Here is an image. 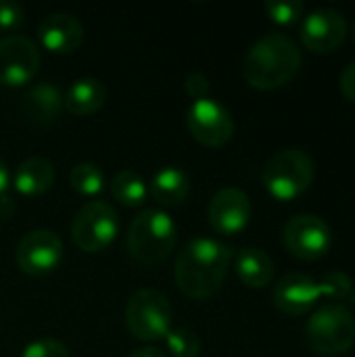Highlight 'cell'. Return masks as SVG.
I'll list each match as a JSON object with an SVG mask.
<instances>
[{
    "instance_id": "cell-32",
    "label": "cell",
    "mask_w": 355,
    "mask_h": 357,
    "mask_svg": "<svg viewBox=\"0 0 355 357\" xmlns=\"http://www.w3.org/2000/svg\"><path fill=\"white\" fill-rule=\"evenodd\" d=\"M13 211H15V203L6 195L0 197V218H10Z\"/></svg>"
},
{
    "instance_id": "cell-15",
    "label": "cell",
    "mask_w": 355,
    "mask_h": 357,
    "mask_svg": "<svg viewBox=\"0 0 355 357\" xmlns=\"http://www.w3.org/2000/svg\"><path fill=\"white\" fill-rule=\"evenodd\" d=\"M38 40L40 44L56 54L73 52L84 40L82 23L69 13H54L42 19L38 25Z\"/></svg>"
},
{
    "instance_id": "cell-2",
    "label": "cell",
    "mask_w": 355,
    "mask_h": 357,
    "mask_svg": "<svg viewBox=\"0 0 355 357\" xmlns=\"http://www.w3.org/2000/svg\"><path fill=\"white\" fill-rule=\"evenodd\" d=\"M303 54L287 33H266L247 52L243 75L257 90H276L287 86L301 67Z\"/></svg>"
},
{
    "instance_id": "cell-30",
    "label": "cell",
    "mask_w": 355,
    "mask_h": 357,
    "mask_svg": "<svg viewBox=\"0 0 355 357\" xmlns=\"http://www.w3.org/2000/svg\"><path fill=\"white\" fill-rule=\"evenodd\" d=\"M128 357H165V354L157 347H140V349L132 351Z\"/></svg>"
},
{
    "instance_id": "cell-5",
    "label": "cell",
    "mask_w": 355,
    "mask_h": 357,
    "mask_svg": "<svg viewBox=\"0 0 355 357\" xmlns=\"http://www.w3.org/2000/svg\"><path fill=\"white\" fill-rule=\"evenodd\" d=\"M314 159L301 149H282L268 159L262 172L266 190L282 203L301 197L314 182Z\"/></svg>"
},
{
    "instance_id": "cell-8",
    "label": "cell",
    "mask_w": 355,
    "mask_h": 357,
    "mask_svg": "<svg viewBox=\"0 0 355 357\" xmlns=\"http://www.w3.org/2000/svg\"><path fill=\"white\" fill-rule=\"evenodd\" d=\"M282 241L291 255L303 261H314L328 253L333 234L331 226L322 218L312 213H299L287 222Z\"/></svg>"
},
{
    "instance_id": "cell-17",
    "label": "cell",
    "mask_w": 355,
    "mask_h": 357,
    "mask_svg": "<svg viewBox=\"0 0 355 357\" xmlns=\"http://www.w3.org/2000/svg\"><path fill=\"white\" fill-rule=\"evenodd\" d=\"M56 178L52 161L44 157H29L19 163L13 174V188L23 197H38L52 188Z\"/></svg>"
},
{
    "instance_id": "cell-4",
    "label": "cell",
    "mask_w": 355,
    "mask_h": 357,
    "mask_svg": "<svg viewBox=\"0 0 355 357\" xmlns=\"http://www.w3.org/2000/svg\"><path fill=\"white\" fill-rule=\"evenodd\" d=\"M305 339L316 356L339 357L347 354L355 345L354 314L341 303L318 307L305 324Z\"/></svg>"
},
{
    "instance_id": "cell-20",
    "label": "cell",
    "mask_w": 355,
    "mask_h": 357,
    "mask_svg": "<svg viewBox=\"0 0 355 357\" xmlns=\"http://www.w3.org/2000/svg\"><path fill=\"white\" fill-rule=\"evenodd\" d=\"M236 276L251 289H264L274 278V261L266 251L245 247L236 255Z\"/></svg>"
},
{
    "instance_id": "cell-18",
    "label": "cell",
    "mask_w": 355,
    "mask_h": 357,
    "mask_svg": "<svg viewBox=\"0 0 355 357\" xmlns=\"http://www.w3.org/2000/svg\"><path fill=\"white\" fill-rule=\"evenodd\" d=\"M151 195L163 207H178L190 192V180L180 167H161L151 180Z\"/></svg>"
},
{
    "instance_id": "cell-23",
    "label": "cell",
    "mask_w": 355,
    "mask_h": 357,
    "mask_svg": "<svg viewBox=\"0 0 355 357\" xmlns=\"http://www.w3.org/2000/svg\"><path fill=\"white\" fill-rule=\"evenodd\" d=\"M167 351L174 357H199L201 339L192 328H172L165 335Z\"/></svg>"
},
{
    "instance_id": "cell-11",
    "label": "cell",
    "mask_w": 355,
    "mask_h": 357,
    "mask_svg": "<svg viewBox=\"0 0 355 357\" xmlns=\"http://www.w3.org/2000/svg\"><path fill=\"white\" fill-rule=\"evenodd\" d=\"M40 67L38 46L19 33L0 38V86L19 88L27 84Z\"/></svg>"
},
{
    "instance_id": "cell-9",
    "label": "cell",
    "mask_w": 355,
    "mask_h": 357,
    "mask_svg": "<svg viewBox=\"0 0 355 357\" xmlns=\"http://www.w3.org/2000/svg\"><path fill=\"white\" fill-rule=\"evenodd\" d=\"M186 128L197 142L209 149L226 144L234 134L230 111L209 96L192 100V105L186 109Z\"/></svg>"
},
{
    "instance_id": "cell-26",
    "label": "cell",
    "mask_w": 355,
    "mask_h": 357,
    "mask_svg": "<svg viewBox=\"0 0 355 357\" xmlns=\"http://www.w3.org/2000/svg\"><path fill=\"white\" fill-rule=\"evenodd\" d=\"M320 282L324 287V297H328L333 301L345 299L352 291V278L345 276L343 272H331Z\"/></svg>"
},
{
    "instance_id": "cell-3",
    "label": "cell",
    "mask_w": 355,
    "mask_h": 357,
    "mask_svg": "<svg viewBox=\"0 0 355 357\" xmlns=\"http://www.w3.org/2000/svg\"><path fill=\"white\" fill-rule=\"evenodd\" d=\"M178 241L174 220L161 209H144L130 224L126 247L132 259L142 266L161 264L169 257Z\"/></svg>"
},
{
    "instance_id": "cell-28",
    "label": "cell",
    "mask_w": 355,
    "mask_h": 357,
    "mask_svg": "<svg viewBox=\"0 0 355 357\" xmlns=\"http://www.w3.org/2000/svg\"><path fill=\"white\" fill-rule=\"evenodd\" d=\"M184 88H186V92L190 94V98L201 100V98H207V94H209V79H207V75H203L201 71H195V73H190V75L186 77Z\"/></svg>"
},
{
    "instance_id": "cell-12",
    "label": "cell",
    "mask_w": 355,
    "mask_h": 357,
    "mask_svg": "<svg viewBox=\"0 0 355 357\" xmlns=\"http://www.w3.org/2000/svg\"><path fill=\"white\" fill-rule=\"evenodd\" d=\"M349 25L337 8L312 10L301 23V42L308 50L324 54L337 50L347 38Z\"/></svg>"
},
{
    "instance_id": "cell-6",
    "label": "cell",
    "mask_w": 355,
    "mask_h": 357,
    "mask_svg": "<svg viewBox=\"0 0 355 357\" xmlns=\"http://www.w3.org/2000/svg\"><path fill=\"white\" fill-rule=\"evenodd\" d=\"M174 310L169 299L157 289L136 291L126 305V326L138 341L153 343L172 331Z\"/></svg>"
},
{
    "instance_id": "cell-22",
    "label": "cell",
    "mask_w": 355,
    "mask_h": 357,
    "mask_svg": "<svg viewBox=\"0 0 355 357\" xmlns=\"http://www.w3.org/2000/svg\"><path fill=\"white\" fill-rule=\"evenodd\" d=\"M69 184L82 197H96L105 188V174H103V169L96 163L82 161V163L71 167Z\"/></svg>"
},
{
    "instance_id": "cell-1",
    "label": "cell",
    "mask_w": 355,
    "mask_h": 357,
    "mask_svg": "<svg viewBox=\"0 0 355 357\" xmlns=\"http://www.w3.org/2000/svg\"><path fill=\"white\" fill-rule=\"evenodd\" d=\"M232 249L216 238H192L176 257V282L190 299H209L226 282Z\"/></svg>"
},
{
    "instance_id": "cell-13",
    "label": "cell",
    "mask_w": 355,
    "mask_h": 357,
    "mask_svg": "<svg viewBox=\"0 0 355 357\" xmlns=\"http://www.w3.org/2000/svg\"><path fill=\"white\" fill-rule=\"evenodd\" d=\"M207 218L218 234L234 236L251 220V201L241 188H222L211 197Z\"/></svg>"
},
{
    "instance_id": "cell-7",
    "label": "cell",
    "mask_w": 355,
    "mask_h": 357,
    "mask_svg": "<svg viewBox=\"0 0 355 357\" xmlns=\"http://www.w3.org/2000/svg\"><path fill=\"white\" fill-rule=\"evenodd\" d=\"M119 232L117 211L105 201L86 203L71 222V238L77 249L86 253H98L107 249Z\"/></svg>"
},
{
    "instance_id": "cell-24",
    "label": "cell",
    "mask_w": 355,
    "mask_h": 357,
    "mask_svg": "<svg viewBox=\"0 0 355 357\" xmlns=\"http://www.w3.org/2000/svg\"><path fill=\"white\" fill-rule=\"evenodd\" d=\"M305 4L299 0H270L266 2V13L268 17L278 23V25H295L301 17H303Z\"/></svg>"
},
{
    "instance_id": "cell-25",
    "label": "cell",
    "mask_w": 355,
    "mask_h": 357,
    "mask_svg": "<svg viewBox=\"0 0 355 357\" xmlns=\"http://www.w3.org/2000/svg\"><path fill=\"white\" fill-rule=\"evenodd\" d=\"M21 357H69V349L56 339H40L29 343Z\"/></svg>"
},
{
    "instance_id": "cell-31",
    "label": "cell",
    "mask_w": 355,
    "mask_h": 357,
    "mask_svg": "<svg viewBox=\"0 0 355 357\" xmlns=\"http://www.w3.org/2000/svg\"><path fill=\"white\" fill-rule=\"evenodd\" d=\"M8 184H10V176H8L6 163L0 159V197H4V195H6V190H8Z\"/></svg>"
},
{
    "instance_id": "cell-14",
    "label": "cell",
    "mask_w": 355,
    "mask_h": 357,
    "mask_svg": "<svg viewBox=\"0 0 355 357\" xmlns=\"http://www.w3.org/2000/svg\"><path fill=\"white\" fill-rule=\"evenodd\" d=\"M274 305L287 316L308 314L322 297L324 287L308 274H287L274 287Z\"/></svg>"
},
{
    "instance_id": "cell-10",
    "label": "cell",
    "mask_w": 355,
    "mask_h": 357,
    "mask_svg": "<svg viewBox=\"0 0 355 357\" xmlns=\"http://www.w3.org/2000/svg\"><path fill=\"white\" fill-rule=\"evenodd\" d=\"M15 259L19 270L27 276H46L54 272L63 259V241L52 230H31L19 241Z\"/></svg>"
},
{
    "instance_id": "cell-16",
    "label": "cell",
    "mask_w": 355,
    "mask_h": 357,
    "mask_svg": "<svg viewBox=\"0 0 355 357\" xmlns=\"http://www.w3.org/2000/svg\"><path fill=\"white\" fill-rule=\"evenodd\" d=\"M19 109L27 121L38 123V126H48L61 117L65 102H63V94L56 86L42 82V84L31 86L23 94Z\"/></svg>"
},
{
    "instance_id": "cell-27",
    "label": "cell",
    "mask_w": 355,
    "mask_h": 357,
    "mask_svg": "<svg viewBox=\"0 0 355 357\" xmlns=\"http://www.w3.org/2000/svg\"><path fill=\"white\" fill-rule=\"evenodd\" d=\"M23 23V6L13 0H0V29L13 31Z\"/></svg>"
},
{
    "instance_id": "cell-19",
    "label": "cell",
    "mask_w": 355,
    "mask_h": 357,
    "mask_svg": "<svg viewBox=\"0 0 355 357\" xmlns=\"http://www.w3.org/2000/svg\"><path fill=\"white\" fill-rule=\"evenodd\" d=\"M107 98V90L103 86V82H98L96 77H80L75 79L69 90L63 96L65 109L71 115H92L96 113Z\"/></svg>"
},
{
    "instance_id": "cell-33",
    "label": "cell",
    "mask_w": 355,
    "mask_h": 357,
    "mask_svg": "<svg viewBox=\"0 0 355 357\" xmlns=\"http://www.w3.org/2000/svg\"><path fill=\"white\" fill-rule=\"evenodd\" d=\"M352 36H354V42H355V21H354V27H352Z\"/></svg>"
},
{
    "instance_id": "cell-21",
    "label": "cell",
    "mask_w": 355,
    "mask_h": 357,
    "mask_svg": "<svg viewBox=\"0 0 355 357\" xmlns=\"http://www.w3.org/2000/svg\"><path fill=\"white\" fill-rule=\"evenodd\" d=\"M111 195L115 201H119L123 207H138L149 197L146 182L132 169H123L113 176L111 180Z\"/></svg>"
},
{
    "instance_id": "cell-29",
    "label": "cell",
    "mask_w": 355,
    "mask_h": 357,
    "mask_svg": "<svg viewBox=\"0 0 355 357\" xmlns=\"http://www.w3.org/2000/svg\"><path fill=\"white\" fill-rule=\"evenodd\" d=\"M339 88H341V92H343V96H345L347 100L355 102V61H352V63L341 71Z\"/></svg>"
}]
</instances>
